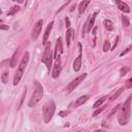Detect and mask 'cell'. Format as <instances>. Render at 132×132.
I'll use <instances>...</instances> for the list:
<instances>
[{
	"instance_id": "obj_30",
	"label": "cell",
	"mask_w": 132,
	"mask_h": 132,
	"mask_svg": "<svg viewBox=\"0 0 132 132\" xmlns=\"http://www.w3.org/2000/svg\"><path fill=\"white\" fill-rule=\"evenodd\" d=\"M69 113H70L69 111H60V113H59V116L60 117H66L67 115H69Z\"/></svg>"
},
{
	"instance_id": "obj_33",
	"label": "cell",
	"mask_w": 132,
	"mask_h": 132,
	"mask_svg": "<svg viewBox=\"0 0 132 132\" xmlns=\"http://www.w3.org/2000/svg\"><path fill=\"white\" fill-rule=\"evenodd\" d=\"M130 50H131V47H129L128 49H126V51H124V52H122V53H121V54H120V56H124L125 54H127V53H128Z\"/></svg>"
},
{
	"instance_id": "obj_27",
	"label": "cell",
	"mask_w": 132,
	"mask_h": 132,
	"mask_svg": "<svg viewBox=\"0 0 132 132\" xmlns=\"http://www.w3.org/2000/svg\"><path fill=\"white\" fill-rule=\"evenodd\" d=\"M108 50H111V43H109V41L105 40L104 44H103V52H107Z\"/></svg>"
},
{
	"instance_id": "obj_10",
	"label": "cell",
	"mask_w": 132,
	"mask_h": 132,
	"mask_svg": "<svg viewBox=\"0 0 132 132\" xmlns=\"http://www.w3.org/2000/svg\"><path fill=\"white\" fill-rule=\"evenodd\" d=\"M64 50H63V43H62V38L59 37L56 43V50H55V58L58 59L60 58V56L63 54Z\"/></svg>"
},
{
	"instance_id": "obj_32",
	"label": "cell",
	"mask_w": 132,
	"mask_h": 132,
	"mask_svg": "<svg viewBox=\"0 0 132 132\" xmlns=\"http://www.w3.org/2000/svg\"><path fill=\"white\" fill-rule=\"evenodd\" d=\"M65 26H66L67 28L70 27V21H69L68 17H66V18H65Z\"/></svg>"
},
{
	"instance_id": "obj_19",
	"label": "cell",
	"mask_w": 132,
	"mask_h": 132,
	"mask_svg": "<svg viewBox=\"0 0 132 132\" xmlns=\"http://www.w3.org/2000/svg\"><path fill=\"white\" fill-rule=\"evenodd\" d=\"M106 99H107V96H103L102 98H100V99H98V100L96 101V102L94 103L93 107H94V108H98V107H99V106H100L101 104H102L103 102H104V101H105Z\"/></svg>"
},
{
	"instance_id": "obj_34",
	"label": "cell",
	"mask_w": 132,
	"mask_h": 132,
	"mask_svg": "<svg viewBox=\"0 0 132 132\" xmlns=\"http://www.w3.org/2000/svg\"><path fill=\"white\" fill-rule=\"evenodd\" d=\"M0 29H1V30H8V26H5V25H0Z\"/></svg>"
},
{
	"instance_id": "obj_31",
	"label": "cell",
	"mask_w": 132,
	"mask_h": 132,
	"mask_svg": "<svg viewBox=\"0 0 132 132\" xmlns=\"http://www.w3.org/2000/svg\"><path fill=\"white\" fill-rule=\"evenodd\" d=\"M119 39H120V37H119V36H117V37H116V40H115V44L113 46V47H111V50H115V49H116V47L118 46V41H119Z\"/></svg>"
},
{
	"instance_id": "obj_29",
	"label": "cell",
	"mask_w": 132,
	"mask_h": 132,
	"mask_svg": "<svg viewBox=\"0 0 132 132\" xmlns=\"http://www.w3.org/2000/svg\"><path fill=\"white\" fill-rule=\"evenodd\" d=\"M126 88L127 89H131L132 88V77L129 78L127 82H126Z\"/></svg>"
},
{
	"instance_id": "obj_20",
	"label": "cell",
	"mask_w": 132,
	"mask_h": 132,
	"mask_svg": "<svg viewBox=\"0 0 132 132\" xmlns=\"http://www.w3.org/2000/svg\"><path fill=\"white\" fill-rule=\"evenodd\" d=\"M19 10H20V6H18V5H15V6H13L12 8H10V10H9V12L7 13V17L16 15V13H18Z\"/></svg>"
},
{
	"instance_id": "obj_6",
	"label": "cell",
	"mask_w": 132,
	"mask_h": 132,
	"mask_svg": "<svg viewBox=\"0 0 132 132\" xmlns=\"http://www.w3.org/2000/svg\"><path fill=\"white\" fill-rule=\"evenodd\" d=\"M86 77H87V73H83V74H81L80 77H77V78H74V80L72 81L71 83H69L68 86L65 88V92H66V93H70L71 91H73V90L77 88V87L80 85V84L82 83L84 80H85Z\"/></svg>"
},
{
	"instance_id": "obj_36",
	"label": "cell",
	"mask_w": 132,
	"mask_h": 132,
	"mask_svg": "<svg viewBox=\"0 0 132 132\" xmlns=\"http://www.w3.org/2000/svg\"><path fill=\"white\" fill-rule=\"evenodd\" d=\"M13 1L18 2V3H23V2H24V0H13Z\"/></svg>"
},
{
	"instance_id": "obj_3",
	"label": "cell",
	"mask_w": 132,
	"mask_h": 132,
	"mask_svg": "<svg viewBox=\"0 0 132 132\" xmlns=\"http://www.w3.org/2000/svg\"><path fill=\"white\" fill-rule=\"evenodd\" d=\"M43 96V89L40 84L36 82L35 83V90L31 96V99L28 102V106H29V107H34L39 101L41 100Z\"/></svg>"
},
{
	"instance_id": "obj_37",
	"label": "cell",
	"mask_w": 132,
	"mask_h": 132,
	"mask_svg": "<svg viewBox=\"0 0 132 132\" xmlns=\"http://www.w3.org/2000/svg\"><path fill=\"white\" fill-rule=\"evenodd\" d=\"M131 38H132V36H131Z\"/></svg>"
},
{
	"instance_id": "obj_16",
	"label": "cell",
	"mask_w": 132,
	"mask_h": 132,
	"mask_svg": "<svg viewBox=\"0 0 132 132\" xmlns=\"http://www.w3.org/2000/svg\"><path fill=\"white\" fill-rule=\"evenodd\" d=\"M18 57H19V50H17L15 52V54L13 55L12 60H10V67H16L17 66V61H18Z\"/></svg>"
},
{
	"instance_id": "obj_5",
	"label": "cell",
	"mask_w": 132,
	"mask_h": 132,
	"mask_svg": "<svg viewBox=\"0 0 132 132\" xmlns=\"http://www.w3.org/2000/svg\"><path fill=\"white\" fill-rule=\"evenodd\" d=\"M41 62L44 63L47 67V71L50 74V70L52 68V64H53V53L51 50V43H46V50H44L43 59H41Z\"/></svg>"
},
{
	"instance_id": "obj_1",
	"label": "cell",
	"mask_w": 132,
	"mask_h": 132,
	"mask_svg": "<svg viewBox=\"0 0 132 132\" xmlns=\"http://www.w3.org/2000/svg\"><path fill=\"white\" fill-rule=\"evenodd\" d=\"M131 117V98H128L124 103L123 107L121 108V111L118 116V121H119L120 125L125 126L128 124V122L130 121Z\"/></svg>"
},
{
	"instance_id": "obj_11",
	"label": "cell",
	"mask_w": 132,
	"mask_h": 132,
	"mask_svg": "<svg viewBox=\"0 0 132 132\" xmlns=\"http://www.w3.org/2000/svg\"><path fill=\"white\" fill-rule=\"evenodd\" d=\"M116 4L118 5V8L121 10V12L125 13H130V7L128 6L127 3H125L124 1H121V0H115Z\"/></svg>"
},
{
	"instance_id": "obj_14",
	"label": "cell",
	"mask_w": 132,
	"mask_h": 132,
	"mask_svg": "<svg viewBox=\"0 0 132 132\" xmlns=\"http://www.w3.org/2000/svg\"><path fill=\"white\" fill-rule=\"evenodd\" d=\"M96 16H97V13H94L93 15L91 16V18L89 19V22H88V28H87V31H91L94 27V24H95V20H96Z\"/></svg>"
},
{
	"instance_id": "obj_18",
	"label": "cell",
	"mask_w": 132,
	"mask_h": 132,
	"mask_svg": "<svg viewBox=\"0 0 132 132\" xmlns=\"http://www.w3.org/2000/svg\"><path fill=\"white\" fill-rule=\"evenodd\" d=\"M72 34H73V30H72L71 28H68V30L66 31V43H67V46L70 44V38H71Z\"/></svg>"
},
{
	"instance_id": "obj_4",
	"label": "cell",
	"mask_w": 132,
	"mask_h": 132,
	"mask_svg": "<svg viewBox=\"0 0 132 132\" xmlns=\"http://www.w3.org/2000/svg\"><path fill=\"white\" fill-rule=\"evenodd\" d=\"M56 111V104L54 102V100H50L47 101L46 104L43 107V120L46 123H50V121L52 120L53 116L55 114Z\"/></svg>"
},
{
	"instance_id": "obj_13",
	"label": "cell",
	"mask_w": 132,
	"mask_h": 132,
	"mask_svg": "<svg viewBox=\"0 0 132 132\" xmlns=\"http://www.w3.org/2000/svg\"><path fill=\"white\" fill-rule=\"evenodd\" d=\"M53 25H54V22H51V23L49 24V26H47V29H46V32H44V35H43V43L44 44L47 43V38H49L50 33H51V31H52Z\"/></svg>"
},
{
	"instance_id": "obj_12",
	"label": "cell",
	"mask_w": 132,
	"mask_h": 132,
	"mask_svg": "<svg viewBox=\"0 0 132 132\" xmlns=\"http://www.w3.org/2000/svg\"><path fill=\"white\" fill-rule=\"evenodd\" d=\"M89 99V96L88 95H84V96H81L80 98H77V101L74 102V104H73V107H78V106H81V105H83L84 103L86 102L87 100Z\"/></svg>"
},
{
	"instance_id": "obj_35",
	"label": "cell",
	"mask_w": 132,
	"mask_h": 132,
	"mask_svg": "<svg viewBox=\"0 0 132 132\" xmlns=\"http://www.w3.org/2000/svg\"><path fill=\"white\" fill-rule=\"evenodd\" d=\"M5 63H8V60H4V61H2V62H1V67H4Z\"/></svg>"
},
{
	"instance_id": "obj_24",
	"label": "cell",
	"mask_w": 132,
	"mask_h": 132,
	"mask_svg": "<svg viewBox=\"0 0 132 132\" xmlns=\"http://www.w3.org/2000/svg\"><path fill=\"white\" fill-rule=\"evenodd\" d=\"M129 70H130V67H123V68H121V69H120V74H121V77H124V75H126Z\"/></svg>"
},
{
	"instance_id": "obj_9",
	"label": "cell",
	"mask_w": 132,
	"mask_h": 132,
	"mask_svg": "<svg viewBox=\"0 0 132 132\" xmlns=\"http://www.w3.org/2000/svg\"><path fill=\"white\" fill-rule=\"evenodd\" d=\"M61 69H62V64H61V60L60 58L56 59V63L54 67H53V73H52V77L54 78H57L59 75L61 73Z\"/></svg>"
},
{
	"instance_id": "obj_23",
	"label": "cell",
	"mask_w": 132,
	"mask_h": 132,
	"mask_svg": "<svg viewBox=\"0 0 132 132\" xmlns=\"http://www.w3.org/2000/svg\"><path fill=\"white\" fill-rule=\"evenodd\" d=\"M26 94H27V90H26V88H25V90H24V92H23V95H22V97H21V101H20V104L18 105V107H17V109H19L21 108V106H22V103H23V101H24V99H25V97H26Z\"/></svg>"
},
{
	"instance_id": "obj_28",
	"label": "cell",
	"mask_w": 132,
	"mask_h": 132,
	"mask_svg": "<svg viewBox=\"0 0 132 132\" xmlns=\"http://www.w3.org/2000/svg\"><path fill=\"white\" fill-rule=\"evenodd\" d=\"M103 109H104V107H100V108H97L96 111H95L94 113H93V115H92V116H93V117H96L97 115H99V114L101 113V111H103Z\"/></svg>"
},
{
	"instance_id": "obj_8",
	"label": "cell",
	"mask_w": 132,
	"mask_h": 132,
	"mask_svg": "<svg viewBox=\"0 0 132 132\" xmlns=\"http://www.w3.org/2000/svg\"><path fill=\"white\" fill-rule=\"evenodd\" d=\"M78 49H80V55L77 56L73 62V70L75 72L80 71L81 67H82V44L81 43H78Z\"/></svg>"
},
{
	"instance_id": "obj_22",
	"label": "cell",
	"mask_w": 132,
	"mask_h": 132,
	"mask_svg": "<svg viewBox=\"0 0 132 132\" xmlns=\"http://www.w3.org/2000/svg\"><path fill=\"white\" fill-rule=\"evenodd\" d=\"M8 71L6 70V71H4L3 73L1 74V82L3 83V84H6L7 82H8Z\"/></svg>"
},
{
	"instance_id": "obj_2",
	"label": "cell",
	"mask_w": 132,
	"mask_h": 132,
	"mask_svg": "<svg viewBox=\"0 0 132 132\" xmlns=\"http://www.w3.org/2000/svg\"><path fill=\"white\" fill-rule=\"evenodd\" d=\"M28 61H29V53L26 52L24 54V57L22 58L21 62H20L18 68H17V71L15 73V77H13V86H17L18 84L20 83L22 77L24 74V71H25V68H26L27 64H28Z\"/></svg>"
},
{
	"instance_id": "obj_21",
	"label": "cell",
	"mask_w": 132,
	"mask_h": 132,
	"mask_svg": "<svg viewBox=\"0 0 132 132\" xmlns=\"http://www.w3.org/2000/svg\"><path fill=\"white\" fill-rule=\"evenodd\" d=\"M123 91H124V88H120V89L116 92V93H115V94L113 95V96H111V98H109V100H111V101H113V100H115V99H117V98L119 97L120 95L123 93Z\"/></svg>"
},
{
	"instance_id": "obj_7",
	"label": "cell",
	"mask_w": 132,
	"mask_h": 132,
	"mask_svg": "<svg viewBox=\"0 0 132 132\" xmlns=\"http://www.w3.org/2000/svg\"><path fill=\"white\" fill-rule=\"evenodd\" d=\"M43 20H38L35 23L34 27H33V29H32V39L33 40H36L37 37L39 36V34H40L41 29H43Z\"/></svg>"
},
{
	"instance_id": "obj_17",
	"label": "cell",
	"mask_w": 132,
	"mask_h": 132,
	"mask_svg": "<svg viewBox=\"0 0 132 132\" xmlns=\"http://www.w3.org/2000/svg\"><path fill=\"white\" fill-rule=\"evenodd\" d=\"M103 24H104V27L107 29V31H113L114 30V26H113V23H111V20H104Z\"/></svg>"
},
{
	"instance_id": "obj_25",
	"label": "cell",
	"mask_w": 132,
	"mask_h": 132,
	"mask_svg": "<svg viewBox=\"0 0 132 132\" xmlns=\"http://www.w3.org/2000/svg\"><path fill=\"white\" fill-rule=\"evenodd\" d=\"M120 107H121V104H118V105L116 106V107H114V108H113V111H111V113H109V115H108V118H111V117H113L114 115L116 114L118 111H119V108H120Z\"/></svg>"
},
{
	"instance_id": "obj_15",
	"label": "cell",
	"mask_w": 132,
	"mask_h": 132,
	"mask_svg": "<svg viewBox=\"0 0 132 132\" xmlns=\"http://www.w3.org/2000/svg\"><path fill=\"white\" fill-rule=\"evenodd\" d=\"M91 2V0H83L80 4H78V13H83L86 10L87 6L89 5V3Z\"/></svg>"
},
{
	"instance_id": "obj_26",
	"label": "cell",
	"mask_w": 132,
	"mask_h": 132,
	"mask_svg": "<svg viewBox=\"0 0 132 132\" xmlns=\"http://www.w3.org/2000/svg\"><path fill=\"white\" fill-rule=\"evenodd\" d=\"M122 22H123V25H124V26H126V27H128L129 25H130L129 19L126 16H122Z\"/></svg>"
}]
</instances>
